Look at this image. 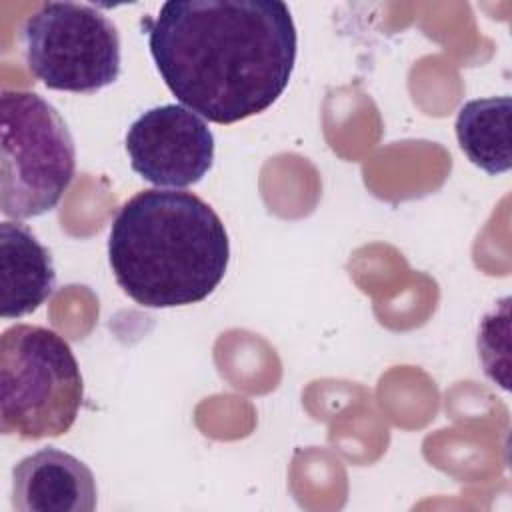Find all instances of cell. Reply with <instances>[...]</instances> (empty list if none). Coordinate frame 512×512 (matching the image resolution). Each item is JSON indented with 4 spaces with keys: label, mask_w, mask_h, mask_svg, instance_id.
Instances as JSON below:
<instances>
[{
    "label": "cell",
    "mask_w": 512,
    "mask_h": 512,
    "mask_svg": "<svg viewBox=\"0 0 512 512\" xmlns=\"http://www.w3.org/2000/svg\"><path fill=\"white\" fill-rule=\"evenodd\" d=\"M0 122V210L14 220L42 216L74 178L68 126L52 104L26 90L2 92Z\"/></svg>",
    "instance_id": "277c9868"
},
{
    "label": "cell",
    "mask_w": 512,
    "mask_h": 512,
    "mask_svg": "<svg viewBox=\"0 0 512 512\" xmlns=\"http://www.w3.org/2000/svg\"><path fill=\"white\" fill-rule=\"evenodd\" d=\"M132 170L154 186L186 188L214 162V136L190 108L164 104L140 114L126 132Z\"/></svg>",
    "instance_id": "8992f818"
},
{
    "label": "cell",
    "mask_w": 512,
    "mask_h": 512,
    "mask_svg": "<svg viewBox=\"0 0 512 512\" xmlns=\"http://www.w3.org/2000/svg\"><path fill=\"white\" fill-rule=\"evenodd\" d=\"M30 72L50 90L94 94L120 76V34L100 10L46 2L22 26Z\"/></svg>",
    "instance_id": "5b68a950"
},
{
    "label": "cell",
    "mask_w": 512,
    "mask_h": 512,
    "mask_svg": "<svg viewBox=\"0 0 512 512\" xmlns=\"http://www.w3.org/2000/svg\"><path fill=\"white\" fill-rule=\"evenodd\" d=\"M56 270L46 246L14 220L0 224V314L22 318L38 310L54 292Z\"/></svg>",
    "instance_id": "ba28073f"
},
{
    "label": "cell",
    "mask_w": 512,
    "mask_h": 512,
    "mask_svg": "<svg viewBox=\"0 0 512 512\" xmlns=\"http://www.w3.org/2000/svg\"><path fill=\"white\" fill-rule=\"evenodd\" d=\"M96 480L76 456L42 448L12 470V508L18 512H92Z\"/></svg>",
    "instance_id": "52a82bcc"
},
{
    "label": "cell",
    "mask_w": 512,
    "mask_h": 512,
    "mask_svg": "<svg viewBox=\"0 0 512 512\" xmlns=\"http://www.w3.org/2000/svg\"><path fill=\"white\" fill-rule=\"evenodd\" d=\"M84 382L70 344L50 328L16 324L0 338V430L22 440L66 434Z\"/></svg>",
    "instance_id": "3957f363"
},
{
    "label": "cell",
    "mask_w": 512,
    "mask_h": 512,
    "mask_svg": "<svg viewBox=\"0 0 512 512\" xmlns=\"http://www.w3.org/2000/svg\"><path fill=\"white\" fill-rule=\"evenodd\" d=\"M148 46L186 108L214 124H234L282 96L298 38L280 0H170L150 22Z\"/></svg>",
    "instance_id": "6da1fadb"
},
{
    "label": "cell",
    "mask_w": 512,
    "mask_h": 512,
    "mask_svg": "<svg viewBox=\"0 0 512 512\" xmlns=\"http://www.w3.org/2000/svg\"><path fill=\"white\" fill-rule=\"evenodd\" d=\"M456 138L468 160L496 176L512 166L510 96L466 102L456 118Z\"/></svg>",
    "instance_id": "9c48e42d"
},
{
    "label": "cell",
    "mask_w": 512,
    "mask_h": 512,
    "mask_svg": "<svg viewBox=\"0 0 512 512\" xmlns=\"http://www.w3.org/2000/svg\"><path fill=\"white\" fill-rule=\"evenodd\" d=\"M230 242L220 216L200 196L142 190L112 220L108 262L118 286L144 308L188 306L222 282Z\"/></svg>",
    "instance_id": "7a4b0ae2"
}]
</instances>
